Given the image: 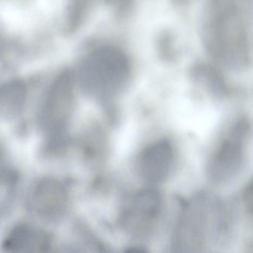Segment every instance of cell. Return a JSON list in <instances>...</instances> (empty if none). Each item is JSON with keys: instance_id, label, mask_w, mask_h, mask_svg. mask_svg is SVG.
Returning a JSON list of instances; mask_svg holds the SVG:
<instances>
[{"instance_id": "cell-1", "label": "cell", "mask_w": 253, "mask_h": 253, "mask_svg": "<svg viewBox=\"0 0 253 253\" xmlns=\"http://www.w3.org/2000/svg\"><path fill=\"white\" fill-rule=\"evenodd\" d=\"M251 0H208L203 38L208 54L226 69H247L252 62Z\"/></svg>"}, {"instance_id": "cell-2", "label": "cell", "mask_w": 253, "mask_h": 253, "mask_svg": "<svg viewBox=\"0 0 253 253\" xmlns=\"http://www.w3.org/2000/svg\"><path fill=\"white\" fill-rule=\"evenodd\" d=\"M131 59L121 47L101 45L88 53L80 66L78 81L84 92L100 100L122 93L132 77Z\"/></svg>"}, {"instance_id": "cell-3", "label": "cell", "mask_w": 253, "mask_h": 253, "mask_svg": "<svg viewBox=\"0 0 253 253\" xmlns=\"http://www.w3.org/2000/svg\"><path fill=\"white\" fill-rule=\"evenodd\" d=\"M74 105V78L69 71L53 82L43 100L38 123L51 140L63 141Z\"/></svg>"}, {"instance_id": "cell-4", "label": "cell", "mask_w": 253, "mask_h": 253, "mask_svg": "<svg viewBox=\"0 0 253 253\" xmlns=\"http://www.w3.org/2000/svg\"><path fill=\"white\" fill-rule=\"evenodd\" d=\"M250 126L241 120L211 155L207 166V174L211 181L224 183L239 174L245 163Z\"/></svg>"}, {"instance_id": "cell-5", "label": "cell", "mask_w": 253, "mask_h": 253, "mask_svg": "<svg viewBox=\"0 0 253 253\" xmlns=\"http://www.w3.org/2000/svg\"><path fill=\"white\" fill-rule=\"evenodd\" d=\"M27 205L29 210L39 218L48 222L59 221L69 209V191L60 180L42 179L30 189Z\"/></svg>"}, {"instance_id": "cell-6", "label": "cell", "mask_w": 253, "mask_h": 253, "mask_svg": "<svg viewBox=\"0 0 253 253\" xmlns=\"http://www.w3.org/2000/svg\"><path fill=\"white\" fill-rule=\"evenodd\" d=\"M207 201L198 197L183 207L176 228L174 247L181 252H195L202 247L207 233Z\"/></svg>"}, {"instance_id": "cell-7", "label": "cell", "mask_w": 253, "mask_h": 253, "mask_svg": "<svg viewBox=\"0 0 253 253\" xmlns=\"http://www.w3.org/2000/svg\"><path fill=\"white\" fill-rule=\"evenodd\" d=\"M174 164V148L169 140L162 139L151 143L140 154L139 172L147 183H162L169 177Z\"/></svg>"}, {"instance_id": "cell-8", "label": "cell", "mask_w": 253, "mask_h": 253, "mask_svg": "<svg viewBox=\"0 0 253 253\" xmlns=\"http://www.w3.org/2000/svg\"><path fill=\"white\" fill-rule=\"evenodd\" d=\"M162 209V198L158 191L144 189L137 192L124 213V220L131 230L141 232L156 221Z\"/></svg>"}, {"instance_id": "cell-9", "label": "cell", "mask_w": 253, "mask_h": 253, "mask_svg": "<svg viewBox=\"0 0 253 253\" xmlns=\"http://www.w3.org/2000/svg\"><path fill=\"white\" fill-rule=\"evenodd\" d=\"M49 237L44 231L28 224L16 226L4 240L3 249L13 253L42 252L50 247Z\"/></svg>"}, {"instance_id": "cell-10", "label": "cell", "mask_w": 253, "mask_h": 253, "mask_svg": "<svg viewBox=\"0 0 253 253\" xmlns=\"http://www.w3.org/2000/svg\"><path fill=\"white\" fill-rule=\"evenodd\" d=\"M27 98L26 85L20 81L0 84V119H9L23 111Z\"/></svg>"}, {"instance_id": "cell-11", "label": "cell", "mask_w": 253, "mask_h": 253, "mask_svg": "<svg viewBox=\"0 0 253 253\" xmlns=\"http://www.w3.org/2000/svg\"><path fill=\"white\" fill-rule=\"evenodd\" d=\"M191 78L211 94L223 96L228 91L227 84L218 68L211 63H195L191 68Z\"/></svg>"}, {"instance_id": "cell-12", "label": "cell", "mask_w": 253, "mask_h": 253, "mask_svg": "<svg viewBox=\"0 0 253 253\" xmlns=\"http://www.w3.org/2000/svg\"><path fill=\"white\" fill-rule=\"evenodd\" d=\"M100 1L101 0H71L69 7L70 30H75L79 28L88 18Z\"/></svg>"}, {"instance_id": "cell-13", "label": "cell", "mask_w": 253, "mask_h": 253, "mask_svg": "<svg viewBox=\"0 0 253 253\" xmlns=\"http://www.w3.org/2000/svg\"><path fill=\"white\" fill-rule=\"evenodd\" d=\"M157 48L160 57L164 61H174L177 57L174 41L171 34L168 32L161 33L157 41Z\"/></svg>"}, {"instance_id": "cell-14", "label": "cell", "mask_w": 253, "mask_h": 253, "mask_svg": "<svg viewBox=\"0 0 253 253\" xmlns=\"http://www.w3.org/2000/svg\"><path fill=\"white\" fill-rule=\"evenodd\" d=\"M104 2L110 7L115 17L121 20L127 18L134 7V0H104Z\"/></svg>"}, {"instance_id": "cell-15", "label": "cell", "mask_w": 253, "mask_h": 253, "mask_svg": "<svg viewBox=\"0 0 253 253\" xmlns=\"http://www.w3.org/2000/svg\"><path fill=\"white\" fill-rule=\"evenodd\" d=\"M171 1L177 6H183L189 4L192 0H171Z\"/></svg>"}, {"instance_id": "cell-16", "label": "cell", "mask_w": 253, "mask_h": 253, "mask_svg": "<svg viewBox=\"0 0 253 253\" xmlns=\"http://www.w3.org/2000/svg\"><path fill=\"white\" fill-rule=\"evenodd\" d=\"M7 179V176L5 175L4 171H2L1 169H0V184L2 183V182L5 181Z\"/></svg>"}]
</instances>
